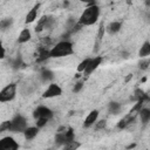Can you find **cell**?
<instances>
[{
    "mask_svg": "<svg viewBox=\"0 0 150 150\" xmlns=\"http://www.w3.org/2000/svg\"><path fill=\"white\" fill-rule=\"evenodd\" d=\"M101 14V9L98 5H91V6H87L83 12L81 13V15L77 19V22L84 27V26H93L94 23L97 22L98 18Z\"/></svg>",
    "mask_w": 150,
    "mask_h": 150,
    "instance_id": "cell-1",
    "label": "cell"
},
{
    "mask_svg": "<svg viewBox=\"0 0 150 150\" xmlns=\"http://www.w3.org/2000/svg\"><path fill=\"white\" fill-rule=\"evenodd\" d=\"M73 53H74V46L73 42L69 40H60L56 45H54L50 48V57L53 59L69 56Z\"/></svg>",
    "mask_w": 150,
    "mask_h": 150,
    "instance_id": "cell-2",
    "label": "cell"
},
{
    "mask_svg": "<svg viewBox=\"0 0 150 150\" xmlns=\"http://www.w3.org/2000/svg\"><path fill=\"white\" fill-rule=\"evenodd\" d=\"M28 127L27 124V118L21 115V114H15L13 116V118L11 120V132L14 134H21L26 130V128Z\"/></svg>",
    "mask_w": 150,
    "mask_h": 150,
    "instance_id": "cell-3",
    "label": "cell"
},
{
    "mask_svg": "<svg viewBox=\"0 0 150 150\" xmlns=\"http://www.w3.org/2000/svg\"><path fill=\"white\" fill-rule=\"evenodd\" d=\"M16 90H18V84L15 82H12L6 87H4L0 91V102L6 103L13 101L16 96Z\"/></svg>",
    "mask_w": 150,
    "mask_h": 150,
    "instance_id": "cell-4",
    "label": "cell"
},
{
    "mask_svg": "<svg viewBox=\"0 0 150 150\" xmlns=\"http://www.w3.org/2000/svg\"><path fill=\"white\" fill-rule=\"evenodd\" d=\"M61 95H62V88L57 83H54V82H50L42 93L43 98H54Z\"/></svg>",
    "mask_w": 150,
    "mask_h": 150,
    "instance_id": "cell-5",
    "label": "cell"
},
{
    "mask_svg": "<svg viewBox=\"0 0 150 150\" xmlns=\"http://www.w3.org/2000/svg\"><path fill=\"white\" fill-rule=\"evenodd\" d=\"M54 116V112L50 108L46 107V105H39L34 109L33 111V117L34 120H39V118H46L48 121H50Z\"/></svg>",
    "mask_w": 150,
    "mask_h": 150,
    "instance_id": "cell-6",
    "label": "cell"
},
{
    "mask_svg": "<svg viewBox=\"0 0 150 150\" xmlns=\"http://www.w3.org/2000/svg\"><path fill=\"white\" fill-rule=\"evenodd\" d=\"M20 148L19 143L12 136H4L0 139V149L1 150H18Z\"/></svg>",
    "mask_w": 150,
    "mask_h": 150,
    "instance_id": "cell-7",
    "label": "cell"
},
{
    "mask_svg": "<svg viewBox=\"0 0 150 150\" xmlns=\"http://www.w3.org/2000/svg\"><path fill=\"white\" fill-rule=\"evenodd\" d=\"M102 62H103V57H102V56H94V57H90V61H89L87 68L84 69L83 74L87 75V76L90 75L91 73H94V71L101 66Z\"/></svg>",
    "mask_w": 150,
    "mask_h": 150,
    "instance_id": "cell-8",
    "label": "cell"
},
{
    "mask_svg": "<svg viewBox=\"0 0 150 150\" xmlns=\"http://www.w3.org/2000/svg\"><path fill=\"white\" fill-rule=\"evenodd\" d=\"M98 116H100V111H98L97 109H94V110L89 111L88 115H87L86 118H84L83 127H84V128H90V127L95 125V123L98 121Z\"/></svg>",
    "mask_w": 150,
    "mask_h": 150,
    "instance_id": "cell-9",
    "label": "cell"
},
{
    "mask_svg": "<svg viewBox=\"0 0 150 150\" xmlns=\"http://www.w3.org/2000/svg\"><path fill=\"white\" fill-rule=\"evenodd\" d=\"M39 9H40V4L38 2V4H35V5L28 11V13L26 14L25 22H26V23H32V22H34V21L36 20V18H38Z\"/></svg>",
    "mask_w": 150,
    "mask_h": 150,
    "instance_id": "cell-10",
    "label": "cell"
},
{
    "mask_svg": "<svg viewBox=\"0 0 150 150\" xmlns=\"http://www.w3.org/2000/svg\"><path fill=\"white\" fill-rule=\"evenodd\" d=\"M39 131H40V128L38 125H30V127H27L26 130L22 134H23L25 139L32 141V139H34L39 135Z\"/></svg>",
    "mask_w": 150,
    "mask_h": 150,
    "instance_id": "cell-11",
    "label": "cell"
},
{
    "mask_svg": "<svg viewBox=\"0 0 150 150\" xmlns=\"http://www.w3.org/2000/svg\"><path fill=\"white\" fill-rule=\"evenodd\" d=\"M39 77H40L41 82H43V83H50L54 80V73L50 69H48V68H43L40 71Z\"/></svg>",
    "mask_w": 150,
    "mask_h": 150,
    "instance_id": "cell-12",
    "label": "cell"
},
{
    "mask_svg": "<svg viewBox=\"0 0 150 150\" xmlns=\"http://www.w3.org/2000/svg\"><path fill=\"white\" fill-rule=\"evenodd\" d=\"M121 29H122V22H121V21H111V22L107 26V28H105V30H107V33H108L109 35H115V34H117Z\"/></svg>",
    "mask_w": 150,
    "mask_h": 150,
    "instance_id": "cell-13",
    "label": "cell"
},
{
    "mask_svg": "<svg viewBox=\"0 0 150 150\" xmlns=\"http://www.w3.org/2000/svg\"><path fill=\"white\" fill-rule=\"evenodd\" d=\"M138 116H139V120L143 125L148 124L150 122V108H146V107L141 108L138 110Z\"/></svg>",
    "mask_w": 150,
    "mask_h": 150,
    "instance_id": "cell-14",
    "label": "cell"
},
{
    "mask_svg": "<svg viewBox=\"0 0 150 150\" xmlns=\"http://www.w3.org/2000/svg\"><path fill=\"white\" fill-rule=\"evenodd\" d=\"M32 39V32L29 28H23L18 36V43H26Z\"/></svg>",
    "mask_w": 150,
    "mask_h": 150,
    "instance_id": "cell-15",
    "label": "cell"
},
{
    "mask_svg": "<svg viewBox=\"0 0 150 150\" xmlns=\"http://www.w3.org/2000/svg\"><path fill=\"white\" fill-rule=\"evenodd\" d=\"M50 57V49H47L46 46H42L39 48V52H38V59L36 61L38 62H43L46 60H48Z\"/></svg>",
    "mask_w": 150,
    "mask_h": 150,
    "instance_id": "cell-16",
    "label": "cell"
},
{
    "mask_svg": "<svg viewBox=\"0 0 150 150\" xmlns=\"http://www.w3.org/2000/svg\"><path fill=\"white\" fill-rule=\"evenodd\" d=\"M138 56L141 59L150 56V41L149 40H146V41H144L142 43V46H141V48L138 50Z\"/></svg>",
    "mask_w": 150,
    "mask_h": 150,
    "instance_id": "cell-17",
    "label": "cell"
},
{
    "mask_svg": "<svg viewBox=\"0 0 150 150\" xmlns=\"http://www.w3.org/2000/svg\"><path fill=\"white\" fill-rule=\"evenodd\" d=\"M121 108H122L121 103H120V102H116V101H111V102L108 104V111H109L110 114H112V115L120 114Z\"/></svg>",
    "mask_w": 150,
    "mask_h": 150,
    "instance_id": "cell-18",
    "label": "cell"
},
{
    "mask_svg": "<svg viewBox=\"0 0 150 150\" xmlns=\"http://www.w3.org/2000/svg\"><path fill=\"white\" fill-rule=\"evenodd\" d=\"M12 25H13V19L12 18H5L0 21V28H1L2 32L8 29L9 27H12Z\"/></svg>",
    "mask_w": 150,
    "mask_h": 150,
    "instance_id": "cell-19",
    "label": "cell"
},
{
    "mask_svg": "<svg viewBox=\"0 0 150 150\" xmlns=\"http://www.w3.org/2000/svg\"><path fill=\"white\" fill-rule=\"evenodd\" d=\"M22 64H23V62H22V57H21V55H20V54H19L14 60H12V61H11V67H12L14 70L20 69Z\"/></svg>",
    "mask_w": 150,
    "mask_h": 150,
    "instance_id": "cell-20",
    "label": "cell"
},
{
    "mask_svg": "<svg viewBox=\"0 0 150 150\" xmlns=\"http://www.w3.org/2000/svg\"><path fill=\"white\" fill-rule=\"evenodd\" d=\"M46 21H47V16L45 15V16H42V18L38 21V23H36V26H35V32H41V30L46 29Z\"/></svg>",
    "mask_w": 150,
    "mask_h": 150,
    "instance_id": "cell-21",
    "label": "cell"
},
{
    "mask_svg": "<svg viewBox=\"0 0 150 150\" xmlns=\"http://www.w3.org/2000/svg\"><path fill=\"white\" fill-rule=\"evenodd\" d=\"M149 66H150V60H149L148 57H143V59H141V61L138 62V68H139L141 70H146V69L149 68Z\"/></svg>",
    "mask_w": 150,
    "mask_h": 150,
    "instance_id": "cell-22",
    "label": "cell"
},
{
    "mask_svg": "<svg viewBox=\"0 0 150 150\" xmlns=\"http://www.w3.org/2000/svg\"><path fill=\"white\" fill-rule=\"evenodd\" d=\"M89 61H90V57H87V59H84V60H82L80 63H79V66H77V68H76V70L79 71V73H83L84 71V69L87 68V66H88V63H89Z\"/></svg>",
    "mask_w": 150,
    "mask_h": 150,
    "instance_id": "cell-23",
    "label": "cell"
},
{
    "mask_svg": "<svg viewBox=\"0 0 150 150\" xmlns=\"http://www.w3.org/2000/svg\"><path fill=\"white\" fill-rule=\"evenodd\" d=\"M83 81H77L74 86H73V93H75V94H77V93H80L81 90H82V88H83Z\"/></svg>",
    "mask_w": 150,
    "mask_h": 150,
    "instance_id": "cell-24",
    "label": "cell"
},
{
    "mask_svg": "<svg viewBox=\"0 0 150 150\" xmlns=\"http://www.w3.org/2000/svg\"><path fill=\"white\" fill-rule=\"evenodd\" d=\"M9 130H11V121H5L0 124V132H5Z\"/></svg>",
    "mask_w": 150,
    "mask_h": 150,
    "instance_id": "cell-25",
    "label": "cell"
},
{
    "mask_svg": "<svg viewBox=\"0 0 150 150\" xmlns=\"http://www.w3.org/2000/svg\"><path fill=\"white\" fill-rule=\"evenodd\" d=\"M49 121L46 120V118H39V120H35V125H38L40 129H42L43 127H46V124L48 123Z\"/></svg>",
    "mask_w": 150,
    "mask_h": 150,
    "instance_id": "cell-26",
    "label": "cell"
},
{
    "mask_svg": "<svg viewBox=\"0 0 150 150\" xmlns=\"http://www.w3.org/2000/svg\"><path fill=\"white\" fill-rule=\"evenodd\" d=\"M80 145H81V144L74 139V141H71V142L67 143V144L64 145V149H76V148H79Z\"/></svg>",
    "mask_w": 150,
    "mask_h": 150,
    "instance_id": "cell-27",
    "label": "cell"
},
{
    "mask_svg": "<svg viewBox=\"0 0 150 150\" xmlns=\"http://www.w3.org/2000/svg\"><path fill=\"white\" fill-rule=\"evenodd\" d=\"M105 120H102V121H97L96 123H95V128L96 129H102V128H104L105 127Z\"/></svg>",
    "mask_w": 150,
    "mask_h": 150,
    "instance_id": "cell-28",
    "label": "cell"
},
{
    "mask_svg": "<svg viewBox=\"0 0 150 150\" xmlns=\"http://www.w3.org/2000/svg\"><path fill=\"white\" fill-rule=\"evenodd\" d=\"M1 50H2V54H1V59H5V56H6V52H5V48H4V47H1Z\"/></svg>",
    "mask_w": 150,
    "mask_h": 150,
    "instance_id": "cell-29",
    "label": "cell"
},
{
    "mask_svg": "<svg viewBox=\"0 0 150 150\" xmlns=\"http://www.w3.org/2000/svg\"><path fill=\"white\" fill-rule=\"evenodd\" d=\"M69 6V1L68 0H63V7H68Z\"/></svg>",
    "mask_w": 150,
    "mask_h": 150,
    "instance_id": "cell-30",
    "label": "cell"
},
{
    "mask_svg": "<svg viewBox=\"0 0 150 150\" xmlns=\"http://www.w3.org/2000/svg\"><path fill=\"white\" fill-rule=\"evenodd\" d=\"M145 5H146L148 7H150V0H145Z\"/></svg>",
    "mask_w": 150,
    "mask_h": 150,
    "instance_id": "cell-31",
    "label": "cell"
}]
</instances>
